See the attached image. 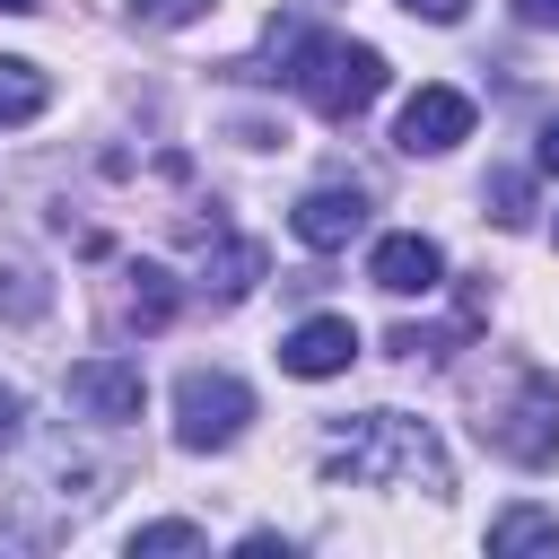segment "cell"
<instances>
[{"instance_id":"6da1fadb","label":"cell","mask_w":559,"mask_h":559,"mask_svg":"<svg viewBox=\"0 0 559 559\" xmlns=\"http://www.w3.org/2000/svg\"><path fill=\"white\" fill-rule=\"evenodd\" d=\"M323 472L332 480H358V489H428L445 498L454 472H445V445L428 437V419L411 411H367V419H341L332 445H323Z\"/></svg>"},{"instance_id":"7a4b0ae2","label":"cell","mask_w":559,"mask_h":559,"mask_svg":"<svg viewBox=\"0 0 559 559\" xmlns=\"http://www.w3.org/2000/svg\"><path fill=\"white\" fill-rule=\"evenodd\" d=\"M280 79H288L323 122H358V114L384 96V52H376V44H349V35H297Z\"/></svg>"},{"instance_id":"3957f363","label":"cell","mask_w":559,"mask_h":559,"mask_svg":"<svg viewBox=\"0 0 559 559\" xmlns=\"http://www.w3.org/2000/svg\"><path fill=\"white\" fill-rule=\"evenodd\" d=\"M245 419H253V393H245L236 376H218V367H192V376L175 384V437H183L192 454H218V445H236V437H245Z\"/></svg>"},{"instance_id":"277c9868","label":"cell","mask_w":559,"mask_h":559,"mask_svg":"<svg viewBox=\"0 0 559 559\" xmlns=\"http://www.w3.org/2000/svg\"><path fill=\"white\" fill-rule=\"evenodd\" d=\"M480 437H489L507 463H550V454H559V376L524 367V376H515V402L489 411Z\"/></svg>"},{"instance_id":"5b68a950","label":"cell","mask_w":559,"mask_h":559,"mask_svg":"<svg viewBox=\"0 0 559 559\" xmlns=\"http://www.w3.org/2000/svg\"><path fill=\"white\" fill-rule=\"evenodd\" d=\"M70 402H79L87 419H105V428H131V419L148 411V384H140L131 358H79V367H70Z\"/></svg>"},{"instance_id":"8992f818","label":"cell","mask_w":559,"mask_h":559,"mask_svg":"<svg viewBox=\"0 0 559 559\" xmlns=\"http://www.w3.org/2000/svg\"><path fill=\"white\" fill-rule=\"evenodd\" d=\"M393 140H402L411 157H445L454 140H472V96H463V87H419V96L402 105Z\"/></svg>"},{"instance_id":"52a82bcc","label":"cell","mask_w":559,"mask_h":559,"mask_svg":"<svg viewBox=\"0 0 559 559\" xmlns=\"http://www.w3.org/2000/svg\"><path fill=\"white\" fill-rule=\"evenodd\" d=\"M367 280H376L384 297H428V288L445 280V253H437L419 227H402V236H384V245L367 253Z\"/></svg>"},{"instance_id":"ba28073f","label":"cell","mask_w":559,"mask_h":559,"mask_svg":"<svg viewBox=\"0 0 559 559\" xmlns=\"http://www.w3.org/2000/svg\"><path fill=\"white\" fill-rule=\"evenodd\" d=\"M288 227H297L314 253H341V245L367 227V192H358V183H323V192H306V201L288 210Z\"/></svg>"},{"instance_id":"9c48e42d","label":"cell","mask_w":559,"mask_h":559,"mask_svg":"<svg viewBox=\"0 0 559 559\" xmlns=\"http://www.w3.org/2000/svg\"><path fill=\"white\" fill-rule=\"evenodd\" d=\"M358 358V323L349 314H306L288 341H280V367L288 376H341Z\"/></svg>"},{"instance_id":"30bf717a","label":"cell","mask_w":559,"mask_h":559,"mask_svg":"<svg viewBox=\"0 0 559 559\" xmlns=\"http://www.w3.org/2000/svg\"><path fill=\"white\" fill-rule=\"evenodd\" d=\"M175 306H183V288H175V271H166V262H131V271H122V306H114V314H122L131 332L175 323Z\"/></svg>"},{"instance_id":"8fae6325","label":"cell","mask_w":559,"mask_h":559,"mask_svg":"<svg viewBox=\"0 0 559 559\" xmlns=\"http://www.w3.org/2000/svg\"><path fill=\"white\" fill-rule=\"evenodd\" d=\"M44 105H52V79H44L35 61H17V52H0V131L35 122Z\"/></svg>"},{"instance_id":"7c38bea8","label":"cell","mask_w":559,"mask_h":559,"mask_svg":"<svg viewBox=\"0 0 559 559\" xmlns=\"http://www.w3.org/2000/svg\"><path fill=\"white\" fill-rule=\"evenodd\" d=\"M489 550H559V515L507 507V515H489Z\"/></svg>"},{"instance_id":"4fadbf2b","label":"cell","mask_w":559,"mask_h":559,"mask_svg":"<svg viewBox=\"0 0 559 559\" xmlns=\"http://www.w3.org/2000/svg\"><path fill=\"white\" fill-rule=\"evenodd\" d=\"M44 306H52V288L35 280V262H0V314L9 323H35Z\"/></svg>"},{"instance_id":"5bb4252c","label":"cell","mask_w":559,"mask_h":559,"mask_svg":"<svg viewBox=\"0 0 559 559\" xmlns=\"http://www.w3.org/2000/svg\"><path fill=\"white\" fill-rule=\"evenodd\" d=\"M384 349H393V358H411V367H437V358H454V332H437V323H393V332H384Z\"/></svg>"},{"instance_id":"9a60e30c","label":"cell","mask_w":559,"mask_h":559,"mask_svg":"<svg viewBox=\"0 0 559 559\" xmlns=\"http://www.w3.org/2000/svg\"><path fill=\"white\" fill-rule=\"evenodd\" d=\"M489 201H498V227H524L533 218V183L524 175H489Z\"/></svg>"},{"instance_id":"2e32d148","label":"cell","mask_w":559,"mask_h":559,"mask_svg":"<svg viewBox=\"0 0 559 559\" xmlns=\"http://www.w3.org/2000/svg\"><path fill=\"white\" fill-rule=\"evenodd\" d=\"M131 550H210V533L201 524H140Z\"/></svg>"},{"instance_id":"e0dca14e","label":"cell","mask_w":559,"mask_h":559,"mask_svg":"<svg viewBox=\"0 0 559 559\" xmlns=\"http://www.w3.org/2000/svg\"><path fill=\"white\" fill-rule=\"evenodd\" d=\"M201 9H210V0H140V17H148V26H192Z\"/></svg>"},{"instance_id":"ac0fdd59","label":"cell","mask_w":559,"mask_h":559,"mask_svg":"<svg viewBox=\"0 0 559 559\" xmlns=\"http://www.w3.org/2000/svg\"><path fill=\"white\" fill-rule=\"evenodd\" d=\"M402 9H411V17H428V26H454V17H463V0H402Z\"/></svg>"},{"instance_id":"d6986e66","label":"cell","mask_w":559,"mask_h":559,"mask_svg":"<svg viewBox=\"0 0 559 559\" xmlns=\"http://www.w3.org/2000/svg\"><path fill=\"white\" fill-rule=\"evenodd\" d=\"M515 17L524 26H559V0H515Z\"/></svg>"},{"instance_id":"ffe728a7","label":"cell","mask_w":559,"mask_h":559,"mask_svg":"<svg viewBox=\"0 0 559 559\" xmlns=\"http://www.w3.org/2000/svg\"><path fill=\"white\" fill-rule=\"evenodd\" d=\"M17 419H26V402H17L9 384H0V437H17Z\"/></svg>"},{"instance_id":"44dd1931","label":"cell","mask_w":559,"mask_h":559,"mask_svg":"<svg viewBox=\"0 0 559 559\" xmlns=\"http://www.w3.org/2000/svg\"><path fill=\"white\" fill-rule=\"evenodd\" d=\"M542 175H559V114L542 122Z\"/></svg>"},{"instance_id":"7402d4cb","label":"cell","mask_w":559,"mask_h":559,"mask_svg":"<svg viewBox=\"0 0 559 559\" xmlns=\"http://www.w3.org/2000/svg\"><path fill=\"white\" fill-rule=\"evenodd\" d=\"M0 9H9V17H26V9H44V0H0Z\"/></svg>"}]
</instances>
